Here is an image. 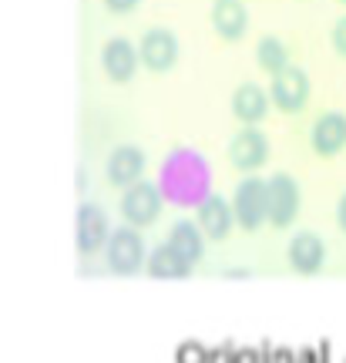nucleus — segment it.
Listing matches in <instances>:
<instances>
[{"mask_svg": "<svg viewBox=\"0 0 346 363\" xmlns=\"http://www.w3.org/2000/svg\"><path fill=\"white\" fill-rule=\"evenodd\" d=\"M299 216V185L293 175L276 172L266 182V222H272L276 229L293 225V219Z\"/></svg>", "mask_w": 346, "mask_h": 363, "instance_id": "nucleus-1", "label": "nucleus"}, {"mask_svg": "<svg viewBox=\"0 0 346 363\" xmlns=\"http://www.w3.org/2000/svg\"><path fill=\"white\" fill-rule=\"evenodd\" d=\"M232 222H239L245 233H256L266 222V182L262 179H242L232 195Z\"/></svg>", "mask_w": 346, "mask_h": 363, "instance_id": "nucleus-2", "label": "nucleus"}, {"mask_svg": "<svg viewBox=\"0 0 346 363\" xmlns=\"http://www.w3.org/2000/svg\"><path fill=\"white\" fill-rule=\"evenodd\" d=\"M108 266L121 276H131V272H138L145 266V242H141L138 229H131V225H121V229H111L108 233Z\"/></svg>", "mask_w": 346, "mask_h": 363, "instance_id": "nucleus-3", "label": "nucleus"}, {"mask_svg": "<svg viewBox=\"0 0 346 363\" xmlns=\"http://www.w3.org/2000/svg\"><path fill=\"white\" fill-rule=\"evenodd\" d=\"M158 212H162V192H158V185L138 179L135 185L125 189V195H121V219L128 222L131 229L152 225L158 219Z\"/></svg>", "mask_w": 346, "mask_h": 363, "instance_id": "nucleus-4", "label": "nucleus"}, {"mask_svg": "<svg viewBox=\"0 0 346 363\" xmlns=\"http://www.w3.org/2000/svg\"><path fill=\"white\" fill-rule=\"evenodd\" d=\"M269 101H276V108L289 111V115L303 111L309 101V74L296 65H286L282 71H276L269 88Z\"/></svg>", "mask_w": 346, "mask_h": 363, "instance_id": "nucleus-5", "label": "nucleus"}, {"mask_svg": "<svg viewBox=\"0 0 346 363\" xmlns=\"http://www.w3.org/2000/svg\"><path fill=\"white\" fill-rule=\"evenodd\" d=\"M135 51H138V65L162 74V71H168L179 61V38L168 27H152V30L141 34V44Z\"/></svg>", "mask_w": 346, "mask_h": 363, "instance_id": "nucleus-6", "label": "nucleus"}, {"mask_svg": "<svg viewBox=\"0 0 346 363\" xmlns=\"http://www.w3.org/2000/svg\"><path fill=\"white\" fill-rule=\"evenodd\" d=\"M108 216L101 212V206L94 202H81L77 208V252L81 256H94L101 252L104 242H108Z\"/></svg>", "mask_w": 346, "mask_h": 363, "instance_id": "nucleus-7", "label": "nucleus"}, {"mask_svg": "<svg viewBox=\"0 0 346 363\" xmlns=\"http://www.w3.org/2000/svg\"><path fill=\"white\" fill-rule=\"evenodd\" d=\"M269 158V142H266V135L259 128H242L229 145V162L235 169L242 172H252L259 169L262 162Z\"/></svg>", "mask_w": 346, "mask_h": 363, "instance_id": "nucleus-8", "label": "nucleus"}, {"mask_svg": "<svg viewBox=\"0 0 346 363\" xmlns=\"http://www.w3.org/2000/svg\"><path fill=\"white\" fill-rule=\"evenodd\" d=\"M101 67H104V74L111 81H118V84L131 81L135 71H138V51H135V44L125 38H111L101 51Z\"/></svg>", "mask_w": 346, "mask_h": 363, "instance_id": "nucleus-9", "label": "nucleus"}, {"mask_svg": "<svg viewBox=\"0 0 346 363\" xmlns=\"http://www.w3.org/2000/svg\"><path fill=\"white\" fill-rule=\"evenodd\" d=\"M309 142H313V148H316L323 158L343 152L346 148V115L343 111H326V115L316 118Z\"/></svg>", "mask_w": 346, "mask_h": 363, "instance_id": "nucleus-10", "label": "nucleus"}, {"mask_svg": "<svg viewBox=\"0 0 346 363\" xmlns=\"http://www.w3.org/2000/svg\"><path fill=\"white\" fill-rule=\"evenodd\" d=\"M195 225L206 239H225L232 233V208L222 195H208L199 202V212H195Z\"/></svg>", "mask_w": 346, "mask_h": 363, "instance_id": "nucleus-11", "label": "nucleus"}, {"mask_svg": "<svg viewBox=\"0 0 346 363\" xmlns=\"http://www.w3.org/2000/svg\"><path fill=\"white\" fill-rule=\"evenodd\" d=\"M326 262V246L316 233H296L289 239V266L303 276H313V272L323 269Z\"/></svg>", "mask_w": 346, "mask_h": 363, "instance_id": "nucleus-12", "label": "nucleus"}, {"mask_svg": "<svg viewBox=\"0 0 346 363\" xmlns=\"http://www.w3.org/2000/svg\"><path fill=\"white\" fill-rule=\"evenodd\" d=\"M165 246L179 256L185 266H195L202 259V249H206V235L199 233V225L192 219H179L172 229H168V239Z\"/></svg>", "mask_w": 346, "mask_h": 363, "instance_id": "nucleus-13", "label": "nucleus"}, {"mask_svg": "<svg viewBox=\"0 0 346 363\" xmlns=\"http://www.w3.org/2000/svg\"><path fill=\"white\" fill-rule=\"evenodd\" d=\"M141 172H145V155L135 145H118L115 152L108 155V182L111 185L128 189V185H135L141 179Z\"/></svg>", "mask_w": 346, "mask_h": 363, "instance_id": "nucleus-14", "label": "nucleus"}, {"mask_svg": "<svg viewBox=\"0 0 346 363\" xmlns=\"http://www.w3.org/2000/svg\"><path fill=\"white\" fill-rule=\"evenodd\" d=\"M212 27L222 40H239L249 27V11L242 0H216L212 4Z\"/></svg>", "mask_w": 346, "mask_h": 363, "instance_id": "nucleus-15", "label": "nucleus"}, {"mask_svg": "<svg viewBox=\"0 0 346 363\" xmlns=\"http://www.w3.org/2000/svg\"><path fill=\"white\" fill-rule=\"evenodd\" d=\"M232 111H235V118H239V121H245V125H256V121H262V115L269 111V94L259 88V84L245 81V84H239V88H235V94H232Z\"/></svg>", "mask_w": 346, "mask_h": 363, "instance_id": "nucleus-16", "label": "nucleus"}, {"mask_svg": "<svg viewBox=\"0 0 346 363\" xmlns=\"http://www.w3.org/2000/svg\"><path fill=\"white\" fill-rule=\"evenodd\" d=\"M145 266H148V272L152 276H158V279H185L189 272H192V266H185V262L172 252V249L162 242V246L152 249V256H145Z\"/></svg>", "mask_w": 346, "mask_h": 363, "instance_id": "nucleus-17", "label": "nucleus"}, {"mask_svg": "<svg viewBox=\"0 0 346 363\" xmlns=\"http://www.w3.org/2000/svg\"><path fill=\"white\" fill-rule=\"evenodd\" d=\"M256 61L262 71H269V74H276V71H282V67L289 65V51H286V40L282 38H262L256 44Z\"/></svg>", "mask_w": 346, "mask_h": 363, "instance_id": "nucleus-18", "label": "nucleus"}, {"mask_svg": "<svg viewBox=\"0 0 346 363\" xmlns=\"http://www.w3.org/2000/svg\"><path fill=\"white\" fill-rule=\"evenodd\" d=\"M333 48L346 57V17H340L333 24Z\"/></svg>", "mask_w": 346, "mask_h": 363, "instance_id": "nucleus-19", "label": "nucleus"}, {"mask_svg": "<svg viewBox=\"0 0 346 363\" xmlns=\"http://www.w3.org/2000/svg\"><path fill=\"white\" fill-rule=\"evenodd\" d=\"M104 4H108L115 13H128V11H135V7H138V0H104Z\"/></svg>", "mask_w": 346, "mask_h": 363, "instance_id": "nucleus-20", "label": "nucleus"}, {"mask_svg": "<svg viewBox=\"0 0 346 363\" xmlns=\"http://www.w3.org/2000/svg\"><path fill=\"white\" fill-rule=\"evenodd\" d=\"M336 222H340V229L346 233V192L340 195V206H336Z\"/></svg>", "mask_w": 346, "mask_h": 363, "instance_id": "nucleus-21", "label": "nucleus"}, {"mask_svg": "<svg viewBox=\"0 0 346 363\" xmlns=\"http://www.w3.org/2000/svg\"><path fill=\"white\" fill-rule=\"evenodd\" d=\"M343 4H346V0H343Z\"/></svg>", "mask_w": 346, "mask_h": 363, "instance_id": "nucleus-22", "label": "nucleus"}]
</instances>
